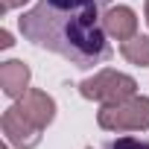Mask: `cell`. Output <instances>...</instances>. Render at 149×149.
I'll list each match as a JSON object with an SVG mask.
<instances>
[{"instance_id":"obj_9","label":"cell","mask_w":149,"mask_h":149,"mask_svg":"<svg viewBox=\"0 0 149 149\" xmlns=\"http://www.w3.org/2000/svg\"><path fill=\"white\" fill-rule=\"evenodd\" d=\"M108 149H149V140H140V137H117Z\"/></svg>"},{"instance_id":"obj_10","label":"cell","mask_w":149,"mask_h":149,"mask_svg":"<svg viewBox=\"0 0 149 149\" xmlns=\"http://www.w3.org/2000/svg\"><path fill=\"white\" fill-rule=\"evenodd\" d=\"M15 41H12V32L9 29H0V47H3V50H9Z\"/></svg>"},{"instance_id":"obj_1","label":"cell","mask_w":149,"mask_h":149,"mask_svg":"<svg viewBox=\"0 0 149 149\" xmlns=\"http://www.w3.org/2000/svg\"><path fill=\"white\" fill-rule=\"evenodd\" d=\"M108 0H38L18 18L26 41L50 50L82 70L111 58L108 32L102 26Z\"/></svg>"},{"instance_id":"obj_2","label":"cell","mask_w":149,"mask_h":149,"mask_svg":"<svg viewBox=\"0 0 149 149\" xmlns=\"http://www.w3.org/2000/svg\"><path fill=\"white\" fill-rule=\"evenodd\" d=\"M97 123L105 132H146L149 129V97L134 94L123 102L102 105L97 111Z\"/></svg>"},{"instance_id":"obj_3","label":"cell","mask_w":149,"mask_h":149,"mask_svg":"<svg viewBox=\"0 0 149 149\" xmlns=\"http://www.w3.org/2000/svg\"><path fill=\"white\" fill-rule=\"evenodd\" d=\"M79 94L85 100H94L100 105H114V102H123L129 97L137 94V82L129 76V73H120V70H97L94 76H88L85 82H79Z\"/></svg>"},{"instance_id":"obj_14","label":"cell","mask_w":149,"mask_h":149,"mask_svg":"<svg viewBox=\"0 0 149 149\" xmlns=\"http://www.w3.org/2000/svg\"><path fill=\"white\" fill-rule=\"evenodd\" d=\"M88 149H91V146H88Z\"/></svg>"},{"instance_id":"obj_8","label":"cell","mask_w":149,"mask_h":149,"mask_svg":"<svg viewBox=\"0 0 149 149\" xmlns=\"http://www.w3.org/2000/svg\"><path fill=\"white\" fill-rule=\"evenodd\" d=\"M120 53L134 67H149V35H132L120 41Z\"/></svg>"},{"instance_id":"obj_7","label":"cell","mask_w":149,"mask_h":149,"mask_svg":"<svg viewBox=\"0 0 149 149\" xmlns=\"http://www.w3.org/2000/svg\"><path fill=\"white\" fill-rule=\"evenodd\" d=\"M102 26H105L108 38L126 41V38L137 35V15H134L132 6H108L105 18H102Z\"/></svg>"},{"instance_id":"obj_12","label":"cell","mask_w":149,"mask_h":149,"mask_svg":"<svg viewBox=\"0 0 149 149\" xmlns=\"http://www.w3.org/2000/svg\"><path fill=\"white\" fill-rule=\"evenodd\" d=\"M143 12H146V24H149V0H146V6H143Z\"/></svg>"},{"instance_id":"obj_4","label":"cell","mask_w":149,"mask_h":149,"mask_svg":"<svg viewBox=\"0 0 149 149\" xmlns=\"http://www.w3.org/2000/svg\"><path fill=\"white\" fill-rule=\"evenodd\" d=\"M0 129H3L6 140L12 146H18V149H35L41 143V129L35 123H29L18 105H9L3 111V117H0Z\"/></svg>"},{"instance_id":"obj_11","label":"cell","mask_w":149,"mask_h":149,"mask_svg":"<svg viewBox=\"0 0 149 149\" xmlns=\"http://www.w3.org/2000/svg\"><path fill=\"white\" fill-rule=\"evenodd\" d=\"M26 0H0V9L3 12H9V9H18V6H24Z\"/></svg>"},{"instance_id":"obj_13","label":"cell","mask_w":149,"mask_h":149,"mask_svg":"<svg viewBox=\"0 0 149 149\" xmlns=\"http://www.w3.org/2000/svg\"><path fill=\"white\" fill-rule=\"evenodd\" d=\"M9 146H12V143H9V140H6V146H3V149H9Z\"/></svg>"},{"instance_id":"obj_6","label":"cell","mask_w":149,"mask_h":149,"mask_svg":"<svg viewBox=\"0 0 149 149\" xmlns=\"http://www.w3.org/2000/svg\"><path fill=\"white\" fill-rule=\"evenodd\" d=\"M29 79H32V70L21 58H9V61L0 64V88H3L6 97L21 100L29 91Z\"/></svg>"},{"instance_id":"obj_5","label":"cell","mask_w":149,"mask_h":149,"mask_svg":"<svg viewBox=\"0 0 149 149\" xmlns=\"http://www.w3.org/2000/svg\"><path fill=\"white\" fill-rule=\"evenodd\" d=\"M18 108L24 111V117L29 123H35L41 132L53 123L56 117V100L47 94V91H38V88H29L21 100H18Z\"/></svg>"}]
</instances>
